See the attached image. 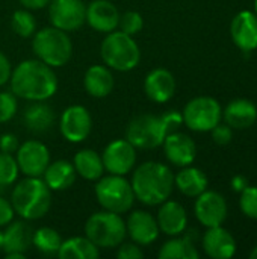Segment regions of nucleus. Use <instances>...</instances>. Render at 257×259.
<instances>
[{"label":"nucleus","mask_w":257,"mask_h":259,"mask_svg":"<svg viewBox=\"0 0 257 259\" xmlns=\"http://www.w3.org/2000/svg\"><path fill=\"white\" fill-rule=\"evenodd\" d=\"M9 80L12 93L29 102H44L58 91V77L53 68L39 59L20 62Z\"/></svg>","instance_id":"obj_1"},{"label":"nucleus","mask_w":257,"mask_h":259,"mask_svg":"<svg viewBox=\"0 0 257 259\" xmlns=\"http://www.w3.org/2000/svg\"><path fill=\"white\" fill-rule=\"evenodd\" d=\"M135 199L147 206H156L170 199L174 188V175L165 164L144 162L132 176Z\"/></svg>","instance_id":"obj_2"},{"label":"nucleus","mask_w":257,"mask_h":259,"mask_svg":"<svg viewBox=\"0 0 257 259\" xmlns=\"http://www.w3.org/2000/svg\"><path fill=\"white\" fill-rule=\"evenodd\" d=\"M11 203L21 219L38 220L44 217L52 206V190L44 179L27 176L15 185Z\"/></svg>","instance_id":"obj_3"},{"label":"nucleus","mask_w":257,"mask_h":259,"mask_svg":"<svg viewBox=\"0 0 257 259\" xmlns=\"http://www.w3.org/2000/svg\"><path fill=\"white\" fill-rule=\"evenodd\" d=\"M32 49L36 58L52 68L65 65L73 56V42L70 36L65 30L55 26L35 32Z\"/></svg>","instance_id":"obj_4"},{"label":"nucleus","mask_w":257,"mask_h":259,"mask_svg":"<svg viewBox=\"0 0 257 259\" xmlns=\"http://www.w3.org/2000/svg\"><path fill=\"white\" fill-rule=\"evenodd\" d=\"M103 62L117 71H130L138 67L141 61V50L135 39L121 32L112 30L103 39L100 47Z\"/></svg>","instance_id":"obj_5"},{"label":"nucleus","mask_w":257,"mask_h":259,"mask_svg":"<svg viewBox=\"0 0 257 259\" xmlns=\"http://www.w3.org/2000/svg\"><path fill=\"white\" fill-rule=\"evenodd\" d=\"M85 234L97 247L112 249L118 247L124 241L127 231L120 214L105 209L92 214L86 220Z\"/></svg>","instance_id":"obj_6"},{"label":"nucleus","mask_w":257,"mask_h":259,"mask_svg":"<svg viewBox=\"0 0 257 259\" xmlns=\"http://www.w3.org/2000/svg\"><path fill=\"white\" fill-rule=\"evenodd\" d=\"M95 197L103 209L117 214L130 211L135 203L132 184L120 175L101 176L95 185Z\"/></svg>","instance_id":"obj_7"},{"label":"nucleus","mask_w":257,"mask_h":259,"mask_svg":"<svg viewBox=\"0 0 257 259\" xmlns=\"http://www.w3.org/2000/svg\"><path fill=\"white\" fill-rule=\"evenodd\" d=\"M168 127L161 117L153 114H141L132 118L126 129V140L139 150H151L162 146L168 135Z\"/></svg>","instance_id":"obj_8"},{"label":"nucleus","mask_w":257,"mask_h":259,"mask_svg":"<svg viewBox=\"0 0 257 259\" xmlns=\"http://www.w3.org/2000/svg\"><path fill=\"white\" fill-rule=\"evenodd\" d=\"M183 123L194 132H211L223 118V109L214 97L201 96L188 102L183 112Z\"/></svg>","instance_id":"obj_9"},{"label":"nucleus","mask_w":257,"mask_h":259,"mask_svg":"<svg viewBox=\"0 0 257 259\" xmlns=\"http://www.w3.org/2000/svg\"><path fill=\"white\" fill-rule=\"evenodd\" d=\"M48 15L52 26L73 32L86 23V5L82 0H52Z\"/></svg>","instance_id":"obj_10"},{"label":"nucleus","mask_w":257,"mask_h":259,"mask_svg":"<svg viewBox=\"0 0 257 259\" xmlns=\"http://www.w3.org/2000/svg\"><path fill=\"white\" fill-rule=\"evenodd\" d=\"M15 153L20 171L30 178H41L50 164V152L47 146L36 140L26 141Z\"/></svg>","instance_id":"obj_11"},{"label":"nucleus","mask_w":257,"mask_h":259,"mask_svg":"<svg viewBox=\"0 0 257 259\" xmlns=\"http://www.w3.org/2000/svg\"><path fill=\"white\" fill-rule=\"evenodd\" d=\"M62 137L70 143H82L88 138L92 129V118L85 106L73 105L68 106L59 123Z\"/></svg>","instance_id":"obj_12"},{"label":"nucleus","mask_w":257,"mask_h":259,"mask_svg":"<svg viewBox=\"0 0 257 259\" xmlns=\"http://www.w3.org/2000/svg\"><path fill=\"white\" fill-rule=\"evenodd\" d=\"M105 170L111 175L124 176L130 173L136 162V149L127 140H115L106 146L101 155Z\"/></svg>","instance_id":"obj_13"},{"label":"nucleus","mask_w":257,"mask_h":259,"mask_svg":"<svg viewBox=\"0 0 257 259\" xmlns=\"http://www.w3.org/2000/svg\"><path fill=\"white\" fill-rule=\"evenodd\" d=\"M197 220L206 228L221 226L227 217V203L226 199L217 191H204L197 196L194 206Z\"/></svg>","instance_id":"obj_14"},{"label":"nucleus","mask_w":257,"mask_h":259,"mask_svg":"<svg viewBox=\"0 0 257 259\" xmlns=\"http://www.w3.org/2000/svg\"><path fill=\"white\" fill-rule=\"evenodd\" d=\"M164 152L167 159L177 167H188L197 156V146L191 137L182 132H171L165 137Z\"/></svg>","instance_id":"obj_15"},{"label":"nucleus","mask_w":257,"mask_h":259,"mask_svg":"<svg viewBox=\"0 0 257 259\" xmlns=\"http://www.w3.org/2000/svg\"><path fill=\"white\" fill-rule=\"evenodd\" d=\"M230 35L233 42L242 52L257 49V15L251 11H242L235 15L230 24Z\"/></svg>","instance_id":"obj_16"},{"label":"nucleus","mask_w":257,"mask_h":259,"mask_svg":"<svg viewBox=\"0 0 257 259\" xmlns=\"http://www.w3.org/2000/svg\"><path fill=\"white\" fill-rule=\"evenodd\" d=\"M126 231L132 241L139 246H148L159 237V226L156 219L147 211H133L126 223Z\"/></svg>","instance_id":"obj_17"},{"label":"nucleus","mask_w":257,"mask_h":259,"mask_svg":"<svg viewBox=\"0 0 257 259\" xmlns=\"http://www.w3.org/2000/svg\"><path fill=\"white\" fill-rule=\"evenodd\" d=\"M120 12L109 0H94L86 6V23L97 32L109 33L118 27Z\"/></svg>","instance_id":"obj_18"},{"label":"nucleus","mask_w":257,"mask_h":259,"mask_svg":"<svg viewBox=\"0 0 257 259\" xmlns=\"http://www.w3.org/2000/svg\"><path fill=\"white\" fill-rule=\"evenodd\" d=\"M144 91L151 102L165 103L176 93V79L167 68H155L144 80Z\"/></svg>","instance_id":"obj_19"},{"label":"nucleus","mask_w":257,"mask_h":259,"mask_svg":"<svg viewBox=\"0 0 257 259\" xmlns=\"http://www.w3.org/2000/svg\"><path fill=\"white\" fill-rule=\"evenodd\" d=\"M203 250L214 259H230L236 252L233 235L221 226L208 228L203 235Z\"/></svg>","instance_id":"obj_20"},{"label":"nucleus","mask_w":257,"mask_h":259,"mask_svg":"<svg viewBox=\"0 0 257 259\" xmlns=\"http://www.w3.org/2000/svg\"><path fill=\"white\" fill-rule=\"evenodd\" d=\"M161 209L158 212V226L165 235L176 237L183 234L188 225V215L185 208L174 200H165L161 203Z\"/></svg>","instance_id":"obj_21"},{"label":"nucleus","mask_w":257,"mask_h":259,"mask_svg":"<svg viewBox=\"0 0 257 259\" xmlns=\"http://www.w3.org/2000/svg\"><path fill=\"white\" fill-rule=\"evenodd\" d=\"M223 117L232 129H248L256 123L257 108L247 99H236L226 106Z\"/></svg>","instance_id":"obj_22"},{"label":"nucleus","mask_w":257,"mask_h":259,"mask_svg":"<svg viewBox=\"0 0 257 259\" xmlns=\"http://www.w3.org/2000/svg\"><path fill=\"white\" fill-rule=\"evenodd\" d=\"M33 231L26 222H11L3 232L5 253H26L32 246Z\"/></svg>","instance_id":"obj_23"},{"label":"nucleus","mask_w":257,"mask_h":259,"mask_svg":"<svg viewBox=\"0 0 257 259\" xmlns=\"http://www.w3.org/2000/svg\"><path fill=\"white\" fill-rule=\"evenodd\" d=\"M83 85L89 96L95 99H103L109 96L114 90V76L108 67L92 65L85 73Z\"/></svg>","instance_id":"obj_24"},{"label":"nucleus","mask_w":257,"mask_h":259,"mask_svg":"<svg viewBox=\"0 0 257 259\" xmlns=\"http://www.w3.org/2000/svg\"><path fill=\"white\" fill-rule=\"evenodd\" d=\"M55 111L44 102H33L24 109L23 121L26 127L33 134H44L55 124Z\"/></svg>","instance_id":"obj_25"},{"label":"nucleus","mask_w":257,"mask_h":259,"mask_svg":"<svg viewBox=\"0 0 257 259\" xmlns=\"http://www.w3.org/2000/svg\"><path fill=\"white\" fill-rule=\"evenodd\" d=\"M42 176H44V182L52 191H62V190H68L74 184L77 173L71 162L65 159H59L48 164Z\"/></svg>","instance_id":"obj_26"},{"label":"nucleus","mask_w":257,"mask_h":259,"mask_svg":"<svg viewBox=\"0 0 257 259\" xmlns=\"http://www.w3.org/2000/svg\"><path fill=\"white\" fill-rule=\"evenodd\" d=\"M174 184L179 191L188 197H197L208 190V178L206 175L195 167H183L182 171L174 176Z\"/></svg>","instance_id":"obj_27"},{"label":"nucleus","mask_w":257,"mask_h":259,"mask_svg":"<svg viewBox=\"0 0 257 259\" xmlns=\"http://www.w3.org/2000/svg\"><path fill=\"white\" fill-rule=\"evenodd\" d=\"M73 165L76 168V173L86 181H98L105 171L101 156L92 149H83L77 152Z\"/></svg>","instance_id":"obj_28"},{"label":"nucleus","mask_w":257,"mask_h":259,"mask_svg":"<svg viewBox=\"0 0 257 259\" xmlns=\"http://www.w3.org/2000/svg\"><path fill=\"white\" fill-rule=\"evenodd\" d=\"M58 256L62 259H95L100 256V252L89 238L74 237L62 241Z\"/></svg>","instance_id":"obj_29"},{"label":"nucleus","mask_w":257,"mask_h":259,"mask_svg":"<svg viewBox=\"0 0 257 259\" xmlns=\"http://www.w3.org/2000/svg\"><path fill=\"white\" fill-rule=\"evenodd\" d=\"M192 240V235H186L183 238H173L162 246L158 256L161 259H197L198 252Z\"/></svg>","instance_id":"obj_30"},{"label":"nucleus","mask_w":257,"mask_h":259,"mask_svg":"<svg viewBox=\"0 0 257 259\" xmlns=\"http://www.w3.org/2000/svg\"><path fill=\"white\" fill-rule=\"evenodd\" d=\"M32 244L42 255L53 256V255H58L59 247L62 244V238L59 232L52 228H39L38 231L33 232Z\"/></svg>","instance_id":"obj_31"},{"label":"nucleus","mask_w":257,"mask_h":259,"mask_svg":"<svg viewBox=\"0 0 257 259\" xmlns=\"http://www.w3.org/2000/svg\"><path fill=\"white\" fill-rule=\"evenodd\" d=\"M11 26H12V30L21 38H29L36 32V20L26 9H20L12 14Z\"/></svg>","instance_id":"obj_32"},{"label":"nucleus","mask_w":257,"mask_h":259,"mask_svg":"<svg viewBox=\"0 0 257 259\" xmlns=\"http://www.w3.org/2000/svg\"><path fill=\"white\" fill-rule=\"evenodd\" d=\"M18 173L20 168L17 159L11 153L0 152V185L5 188L12 185L17 181Z\"/></svg>","instance_id":"obj_33"},{"label":"nucleus","mask_w":257,"mask_h":259,"mask_svg":"<svg viewBox=\"0 0 257 259\" xmlns=\"http://www.w3.org/2000/svg\"><path fill=\"white\" fill-rule=\"evenodd\" d=\"M118 27H120L121 32L133 36V35L139 33L141 29L144 27V20H142V17H141L139 12H136V11H127L123 15H120Z\"/></svg>","instance_id":"obj_34"},{"label":"nucleus","mask_w":257,"mask_h":259,"mask_svg":"<svg viewBox=\"0 0 257 259\" xmlns=\"http://www.w3.org/2000/svg\"><path fill=\"white\" fill-rule=\"evenodd\" d=\"M239 206L244 215L257 220V187H247L241 191Z\"/></svg>","instance_id":"obj_35"},{"label":"nucleus","mask_w":257,"mask_h":259,"mask_svg":"<svg viewBox=\"0 0 257 259\" xmlns=\"http://www.w3.org/2000/svg\"><path fill=\"white\" fill-rule=\"evenodd\" d=\"M17 96L11 91L0 93V123L9 121L17 114Z\"/></svg>","instance_id":"obj_36"},{"label":"nucleus","mask_w":257,"mask_h":259,"mask_svg":"<svg viewBox=\"0 0 257 259\" xmlns=\"http://www.w3.org/2000/svg\"><path fill=\"white\" fill-rule=\"evenodd\" d=\"M212 138H214V141L217 143V144H220V146H226V144H229L230 141H232V138H233V132H232V127L227 124V123H224V124H221V123H218L212 131Z\"/></svg>","instance_id":"obj_37"},{"label":"nucleus","mask_w":257,"mask_h":259,"mask_svg":"<svg viewBox=\"0 0 257 259\" xmlns=\"http://www.w3.org/2000/svg\"><path fill=\"white\" fill-rule=\"evenodd\" d=\"M118 259H141L144 256L142 250L135 244H120L118 246V252H117Z\"/></svg>","instance_id":"obj_38"},{"label":"nucleus","mask_w":257,"mask_h":259,"mask_svg":"<svg viewBox=\"0 0 257 259\" xmlns=\"http://www.w3.org/2000/svg\"><path fill=\"white\" fill-rule=\"evenodd\" d=\"M18 138L14 134H3L0 135V152L3 153H15L18 150Z\"/></svg>","instance_id":"obj_39"},{"label":"nucleus","mask_w":257,"mask_h":259,"mask_svg":"<svg viewBox=\"0 0 257 259\" xmlns=\"http://www.w3.org/2000/svg\"><path fill=\"white\" fill-rule=\"evenodd\" d=\"M14 214L15 211L12 208V203L0 196V228L9 225L14 219Z\"/></svg>","instance_id":"obj_40"},{"label":"nucleus","mask_w":257,"mask_h":259,"mask_svg":"<svg viewBox=\"0 0 257 259\" xmlns=\"http://www.w3.org/2000/svg\"><path fill=\"white\" fill-rule=\"evenodd\" d=\"M162 118H164V121H165V124H167L170 134H171V132H176V131L180 127V124L183 123V117H182V114L177 112V111H168V112H165V114L162 115Z\"/></svg>","instance_id":"obj_41"},{"label":"nucleus","mask_w":257,"mask_h":259,"mask_svg":"<svg viewBox=\"0 0 257 259\" xmlns=\"http://www.w3.org/2000/svg\"><path fill=\"white\" fill-rule=\"evenodd\" d=\"M11 73H12L11 62L6 58V55L0 52V87L5 85L11 79Z\"/></svg>","instance_id":"obj_42"},{"label":"nucleus","mask_w":257,"mask_h":259,"mask_svg":"<svg viewBox=\"0 0 257 259\" xmlns=\"http://www.w3.org/2000/svg\"><path fill=\"white\" fill-rule=\"evenodd\" d=\"M26 9H42L45 8L52 0H18Z\"/></svg>","instance_id":"obj_43"},{"label":"nucleus","mask_w":257,"mask_h":259,"mask_svg":"<svg viewBox=\"0 0 257 259\" xmlns=\"http://www.w3.org/2000/svg\"><path fill=\"white\" fill-rule=\"evenodd\" d=\"M232 187H233V190H235V191H242L244 188H247V187H248V184H247V179H245V178H242V176H236V178L232 181Z\"/></svg>","instance_id":"obj_44"},{"label":"nucleus","mask_w":257,"mask_h":259,"mask_svg":"<svg viewBox=\"0 0 257 259\" xmlns=\"http://www.w3.org/2000/svg\"><path fill=\"white\" fill-rule=\"evenodd\" d=\"M24 253H6V259H23Z\"/></svg>","instance_id":"obj_45"},{"label":"nucleus","mask_w":257,"mask_h":259,"mask_svg":"<svg viewBox=\"0 0 257 259\" xmlns=\"http://www.w3.org/2000/svg\"><path fill=\"white\" fill-rule=\"evenodd\" d=\"M250 258L251 259H257V247H254V250L250 253Z\"/></svg>","instance_id":"obj_46"},{"label":"nucleus","mask_w":257,"mask_h":259,"mask_svg":"<svg viewBox=\"0 0 257 259\" xmlns=\"http://www.w3.org/2000/svg\"><path fill=\"white\" fill-rule=\"evenodd\" d=\"M3 249V232L0 231V250Z\"/></svg>","instance_id":"obj_47"},{"label":"nucleus","mask_w":257,"mask_h":259,"mask_svg":"<svg viewBox=\"0 0 257 259\" xmlns=\"http://www.w3.org/2000/svg\"><path fill=\"white\" fill-rule=\"evenodd\" d=\"M254 9H256V15H257V0L254 2Z\"/></svg>","instance_id":"obj_48"}]
</instances>
